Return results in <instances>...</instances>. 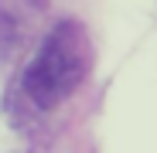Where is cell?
Here are the masks:
<instances>
[{"label":"cell","mask_w":157,"mask_h":153,"mask_svg":"<svg viewBox=\"0 0 157 153\" xmlns=\"http://www.w3.org/2000/svg\"><path fill=\"white\" fill-rule=\"evenodd\" d=\"M86 71V38L72 20L58 24L48 34L44 48L24 71V92L41 109H51L82 82Z\"/></svg>","instance_id":"6da1fadb"}]
</instances>
